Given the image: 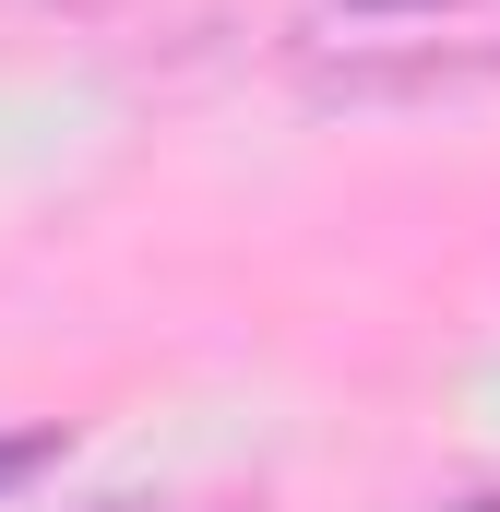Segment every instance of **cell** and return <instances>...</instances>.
I'll list each match as a JSON object with an SVG mask.
<instances>
[{
    "label": "cell",
    "instance_id": "1",
    "mask_svg": "<svg viewBox=\"0 0 500 512\" xmlns=\"http://www.w3.org/2000/svg\"><path fill=\"white\" fill-rule=\"evenodd\" d=\"M500 84V48L489 36H417V48H346L322 60L310 48V96H346V108H417V96H489Z\"/></svg>",
    "mask_w": 500,
    "mask_h": 512
},
{
    "label": "cell",
    "instance_id": "2",
    "mask_svg": "<svg viewBox=\"0 0 500 512\" xmlns=\"http://www.w3.org/2000/svg\"><path fill=\"white\" fill-rule=\"evenodd\" d=\"M48 465H60V429H0V501L24 477H48Z\"/></svg>",
    "mask_w": 500,
    "mask_h": 512
},
{
    "label": "cell",
    "instance_id": "3",
    "mask_svg": "<svg viewBox=\"0 0 500 512\" xmlns=\"http://www.w3.org/2000/svg\"><path fill=\"white\" fill-rule=\"evenodd\" d=\"M346 12H358V24H370V12H441V0H346Z\"/></svg>",
    "mask_w": 500,
    "mask_h": 512
},
{
    "label": "cell",
    "instance_id": "4",
    "mask_svg": "<svg viewBox=\"0 0 500 512\" xmlns=\"http://www.w3.org/2000/svg\"><path fill=\"white\" fill-rule=\"evenodd\" d=\"M453 512H500V489H477V501H453Z\"/></svg>",
    "mask_w": 500,
    "mask_h": 512
},
{
    "label": "cell",
    "instance_id": "5",
    "mask_svg": "<svg viewBox=\"0 0 500 512\" xmlns=\"http://www.w3.org/2000/svg\"><path fill=\"white\" fill-rule=\"evenodd\" d=\"M84 512H155V501H84Z\"/></svg>",
    "mask_w": 500,
    "mask_h": 512
}]
</instances>
